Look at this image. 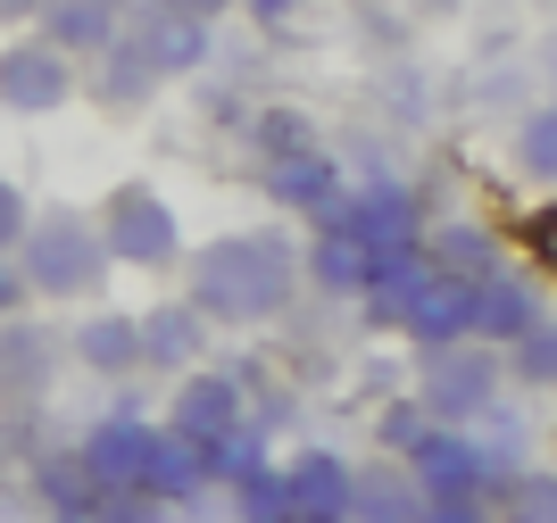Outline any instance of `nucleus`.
<instances>
[{"label": "nucleus", "instance_id": "obj_1", "mask_svg": "<svg viewBox=\"0 0 557 523\" xmlns=\"http://www.w3.org/2000/svg\"><path fill=\"white\" fill-rule=\"evenodd\" d=\"M191 266V308L225 333H250V324H275L292 299H300V241L283 225H250V233H216L184 258Z\"/></svg>", "mask_w": 557, "mask_h": 523}, {"label": "nucleus", "instance_id": "obj_2", "mask_svg": "<svg viewBox=\"0 0 557 523\" xmlns=\"http://www.w3.org/2000/svg\"><path fill=\"white\" fill-rule=\"evenodd\" d=\"M17 274L25 291L50 299V308H84V299L109 291V250H100V225L84 216V208H50V216H34L17 241Z\"/></svg>", "mask_w": 557, "mask_h": 523}, {"label": "nucleus", "instance_id": "obj_3", "mask_svg": "<svg viewBox=\"0 0 557 523\" xmlns=\"http://www.w3.org/2000/svg\"><path fill=\"white\" fill-rule=\"evenodd\" d=\"M92 225H100L109 266H134V274L184 266V216H175V208H166L150 183H116V191H100Z\"/></svg>", "mask_w": 557, "mask_h": 523}, {"label": "nucleus", "instance_id": "obj_4", "mask_svg": "<svg viewBox=\"0 0 557 523\" xmlns=\"http://www.w3.org/2000/svg\"><path fill=\"white\" fill-rule=\"evenodd\" d=\"M433 424H474L483 408L508 399V365L491 341H458V349H424V383H417Z\"/></svg>", "mask_w": 557, "mask_h": 523}, {"label": "nucleus", "instance_id": "obj_5", "mask_svg": "<svg viewBox=\"0 0 557 523\" xmlns=\"http://www.w3.org/2000/svg\"><path fill=\"white\" fill-rule=\"evenodd\" d=\"M399 465H408V482H417L424 499H491V490H499L483 440L466 433V424H424V440L399 457Z\"/></svg>", "mask_w": 557, "mask_h": 523}, {"label": "nucleus", "instance_id": "obj_6", "mask_svg": "<svg viewBox=\"0 0 557 523\" xmlns=\"http://www.w3.org/2000/svg\"><path fill=\"white\" fill-rule=\"evenodd\" d=\"M84 91V75H75L67 50H50L42 34H17V42L0 50V109L9 116H59Z\"/></svg>", "mask_w": 557, "mask_h": 523}, {"label": "nucleus", "instance_id": "obj_7", "mask_svg": "<svg viewBox=\"0 0 557 523\" xmlns=\"http://www.w3.org/2000/svg\"><path fill=\"white\" fill-rule=\"evenodd\" d=\"M250 424V390L233 383L225 365H191L184 383H175V408H166V433L191 440V449H216Z\"/></svg>", "mask_w": 557, "mask_h": 523}, {"label": "nucleus", "instance_id": "obj_8", "mask_svg": "<svg viewBox=\"0 0 557 523\" xmlns=\"http://www.w3.org/2000/svg\"><path fill=\"white\" fill-rule=\"evenodd\" d=\"M333 225H349L367 250H408V241H424V208L399 175H367V183H349V200H342Z\"/></svg>", "mask_w": 557, "mask_h": 523}, {"label": "nucleus", "instance_id": "obj_9", "mask_svg": "<svg viewBox=\"0 0 557 523\" xmlns=\"http://www.w3.org/2000/svg\"><path fill=\"white\" fill-rule=\"evenodd\" d=\"M150 449H159V424H150V415H100L92 433L75 440V457H84V474H92V490H134L141 482V465H150Z\"/></svg>", "mask_w": 557, "mask_h": 523}, {"label": "nucleus", "instance_id": "obj_10", "mask_svg": "<svg viewBox=\"0 0 557 523\" xmlns=\"http://www.w3.org/2000/svg\"><path fill=\"white\" fill-rule=\"evenodd\" d=\"M258 191L283 208V216H317V225H333L349 200V175L333 150H308V159H283V166H258Z\"/></svg>", "mask_w": 557, "mask_h": 523}, {"label": "nucleus", "instance_id": "obj_11", "mask_svg": "<svg viewBox=\"0 0 557 523\" xmlns=\"http://www.w3.org/2000/svg\"><path fill=\"white\" fill-rule=\"evenodd\" d=\"M67 365V333H50L34 316H0V399H42Z\"/></svg>", "mask_w": 557, "mask_h": 523}, {"label": "nucleus", "instance_id": "obj_12", "mask_svg": "<svg viewBox=\"0 0 557 523\" xmlns=\"http://www.w3.org/2000/svg\"><path fill=\"white\" fill-rule=\"evenodd\" d=\"M209 333L216 324L191 308V299H166V308H150L141 316V374H166V383H184L191 365L209 358Z\"/></svg>", "mask_w": 557, "mask_h": 523}, {"label": "nucleus", "instance_id": "obj_13", "mask_svg": "<svg viewBox=\"0 0 557 523\" xmlns=\"http://www.w3.org/2000/svg\"><path fill=\"white\" fill-rule=\"evenodd\" d=\"M399 333L417 349H458L474 341V283H458V274H424V291L408 299V316H399Z\"/></svg>", "mask_w": 557, "mask_h": 523}, {"label": "nucleus", "instance_id": "obj_14", "mask_svg": "<svg viewBox=\"0 0 557 523\" xmlns=\"http://www.w3.org/2000/svg\"><path fill=\"white\" fill-rule=\"evenodd\" d=\"M67 358L116 390L125 374H141V316H125V308H92V316L67 333Z\"/></svg>", "mask_w": 557, "mask_h": 523}, {"label": "nucleus", "instance_id": "obj_15", "mask_svg": "<svg viewBox=\"0 0 557 523\" xmlns=\"http://www.w3.org/2000/svg\"><path fill=\"white\" fill-rule=\"evenodd\" d=\"M92 100L100 109H116V116H134V109H150V100H159L166 91V75H159V59H150V50H141V34H134V17H125V34H116L109 50H100L92 59Z\"/></svg>", "mask_w": 557, "mask_h": 523}, {"label": "nucleus", "instance_id": "obj_16", "mask_svg": "<svg viewBox=\"0 0 557 523\" xmlns=\"http://www.w3.org/2000/svg\"><path fill=\"white\" fill-rule=\"evenodd\" d=\"M541 316H549V308H541V283H533V274L499 266L491 283H474V341L508 349V341H524Z\"/></svg>", "mask_w": 557, "mask_h": 523}, {"label": "nucleus", "instance_id": "obj_17", "mask_svg": "<svg viewBox=\"0 0 557 523\" xmlns=\"http://www.w3.org/2000/svg\"><path fill=\"white\" fill-rule=\"evenodd\" d=\"M424 274H433L424 241H408V250H374V274H367V291H358V308H367V324H374V333H399L408 299L424 291Z\"/></svg>", "mask_w": 557, "mask_h": 523}, {"label": "nucleus", "instance_id": "obj_18", "mask_svg": "<svg viewBox=\"0 0 557 523\" xmlns=\"http://www.w3.org/2000/svg\"><path fill=\"white\" fill-rule=\"evenodd\" d=\"M134 490H141L150 507H166V515H175V507H191L200 490H216V482H209V457H200L191 440H175V433L159 424V449H150V465H141V482H134Z\"/></svg>", "mask_w": 557, "mask_h": 523}, {"label": "nucleus", "instance_id": "obj_19", "mask_svg": "<svg viewBox=\"0 0 557 523\" xmlns=\"http://www.w3.org/2000/svg\"><path fill=\"white\" fill-rule=\"evenodd\" d=\"M34 25H42L50 50H67V59H100V50L125 34V9H116V0H50Z\"/></svg>", "mask_w": 557, "mask_h": 523}, {"label": "nucleus", "instance_id": "obj_20", "mask_svg": "<svg viewBox=\"0 0 557 523\" xmlns=\"http://www.w3.org/2000/svg\"><path fill=\"white\" fill-rule=\"evenodd\" d=\"M300 274L325 299H358V291H367V274H374V250L349 225H317V241L300 250Z\"/></svg>", "mask_w": 557, "mask_h": 523}, {"label": "nucleus", "instance_id": "obj_21", "mask_svg": "<svg viewBox=\"0 0 557 523\" xmlns=\"http://www.w3.org/2000/svg\"><path fill=\"white\" fill-rule=\"evenodd\" d=\"M134 34H141V50L159 59V75H166V84L200 75V67H209V50H216V25L175 17V9H150V17H134Z\"/></svg>", "mask_w": 557, "mask_h": 523}, {"label": "nucleus", "instance_id": "obj_22", "mask_svg": "<svg viewBox=\"0 0 557 523\" xmlns=\"http://www.w3.org/2000/svg\"><path fill=\"white\" fill-rule=\"evenodd\" d=\"M283 490L300 515H349V490H358V465L342 449H300L283 465Z\"/></svg>", "mask_w": 557, "mask_h": 523}, {"label": "nucleus", "instance_id": "obj_23", "mask_svg": "<svg viewBox=\"0 0 557 523\" xmlns=\"http://www.w3.org/2000/svg\"><path fill=\"white\" fill-rule=\"evenodd\" d=\"M242 150H250L258 166H283V159L325 150V141H317V116H308V109H292V100H258V109L242 116Z\"/></svg>", "mask_w": 557, "mask_h": 523}, {"label": "nucleus", "instance_id": "obj_24", "mask_svg": "<svg viewBox=\"0 0 557 523\" xmlns=\"http://www.w3.org/2000/svg\"><path fill=\"white\" fill-rule=\"evenodd\" d=\"M342 523H424V490L408 482L399 457L383 465H358V490H349V515Z\"/></svg>", "mask_w": 557, "mask_h": 523}, {"label": "nucleus", "instance_id": "obj_25", "mask_svg": "<svg viewBox=\"0 0 557 523\" xmlns=\"http://www.w3.org/2000/svg\"><path fill=\"white\" fill-rule=\"evenodd\" d=\"M424 258H433L442 274H458V283H491V274L508 266V258H499V233L474 225V216H458V225H442V233H424Z\"/></svg>", "mask_w": 557, "mask_h": 523}, {"label": "nucleus", "instance_id": "obj_26", "mask_svg": "<svg viewBox=\"0 0 557 523\" xmlns=\"http://www.w3.org/2000/svg\"><path fill=\"white\" fill-rule=\"evenodd\" d=\"M508 166L524 183H541V191H557V100H541V109L516 116V134H508Z\"/></svg>", "mask_w": 557, "mask_h": 523}, {"label": "nucleus", "instance_id": "obj_27", "mask_svg": "<svg viewBox=\"0 0 557 523\" xmlns=\"http://www.w3.org/2000/svg\"><path fill=\"white\" fill-rule=\"evenodd\" d=\"M499 365H508V383H516V390L549 399V390H557V316H541L524 341H508V349H499Z\"/></svg>", "mask_w": 557, "mask_h": 523}, {"label": "nucleus", "instance_id": "obj_28", "mask_svg": "<svg viewBox=\"0 0 557 523\" xmlns=\"http://www.w3.org/2000/svg\"><path fill=\"white\" fill-rule=\"evenodd\" d=\"M233 490V523H300V507H292V490H283V465L267 457V465H250L242 482H225Z\"/></svg>", "mask_w": 557, "mask_h": 523}, {"label": "nucleus", "instance_id": "obj_29", "mask_svg": "<svg viewBox=\"0 0 557 523\" xmlns=\"http://www.w3.org/2000/svg\"><path fill=\"white\" fill-rule=\"evenodd\" d=\"M491 515L499 523H557V465H524L516 482H499Z\"/></svg>", "mask_w": 557, "mask_h": 523}, {"label": "nucleus", "instance_id": "obj_30", "mask_svg": "<svg viewBox=\"0 0 557 523\" xmlns=\"http://www.w3.org/2000/svg\"><path fill=\"white\" fill-rule=\"evenodd\" d=\"M34 499L42 507H84V499H109V490H92V474H84L75 449H50V457H34Z\"/></svg>", "mask_w": 557, "mask_h": 523}, {"label": "nucleus", "instance_id": "obj_31", "mask_svg": "<svg viewBox=\"0 0 557 523\" xmlns=\"http://www.w3.org/2000/svg\"><path fill=\"white\" fill-rule=\"evenodd\" d=\"M424 424H433V415H424V399H383V415H374V440H383L392 457H408V449L424 440Z\"/></svg>", "mask_w": 557, "mask_h": 523}, {"label": "nucleus", "instance_id": "obj_32", "mask_svg": "<svg viewBox=\"0 0 557 523\" xmlns=\"http://www.w3.org/2000/svg\"><path fill=\"white\" fill-rule=\"evenodd\" d=\"M516 241H524V258H533V266H541V274L557 283V200H541L533 216L516 225Z\"/></svg>", "mask_w": 557, "mask_h": 523}, {"label": "nucleus", "instance_id": "obj_33", "mask_svg": "<svg viewBox=\"0 0 557 523\" xmlns=\"http://www.w3.org/2000/svg\"><path fill=\"white\" fill-rule=\"evenodd\" d=\"M25 225H34V200H25L17 183L0 175V258H17V241H25Z\"/></svg>", "mask_w": 557, "mask_h": 523}, {"label": "nucleus", "instance_id": "obj_34", "mask_svg": "<svg viewBox=\"0 0 557 523\" xmlns=\"http://www.w3.org/2000/svg\"><path fill=\"white\" fill-rule=\"evenodd\" d=\"M424 523H499L491 499H424Z\"/></svg>", "mask_w": 557, "mask_h": 523}, {"label": "nucleus", "instance_id": "obj_35", "mask_svg": "<svg viewBox=\"0 0 557 523\" xmlns=\"http://www.w3.org/2000/svg\"><path fill=\"white\" fill-rule=\"evenodd\" d=\"M25 308H34V291H25L17 258H0V316H25Z\"/></svg>", "mask_w": 557, "mask_h": 523}, {"label": "nucleus", "instance_id": "obj_36", "mask_svg": "<svg viewBox=\"0 0 557 523\" xmlns=\"http://www.w3.org/2000/svg\"><path fill=\"white\" fill-rule=\"evenodd\" d=\"M233 9H250L258 25H292V17L308 9V0H233Z\"/></svg>", "mask_w": 557, "mask_h": 523}, {"label": "nucleus", "instance_id": "obj_37", "mask_svg": "<svg viewBox=\"0 0 557 523\" xmlns=\"http://www.w3.org/2000/svg\"><path fill=\"white\" fill-rule=\"evenodd\" d=\"M50 523H116V499H84V507H50Z\"/></svg>", "mask_w": 557, "mask_h": 523}, {"label": "nucleus", "instance_id": "obj_38", "mask_svg": "<svg viewBox=\"0 0 557 523\" xmlns=\"http://www.w3.org/2000/svg\"><path fill=\"white\" fill-rule=\"evenodd\" d=\"M159 9H175V17H200V25H216L233 9V0H159Z\"/></svg>", "mask_w": 557, "mask_h": 523}, {"label": "nucleus", "instance_id": "obj_39", "mask_svg": "<svg viewBox=\"0 0 557 523\" xmlns=\"http://www.w3.org/2000/svg\"><path fill=\"white\" fill-rule=\"evenodd\" d=\"M42 9H50V0H0V25H34Z\"/></svg>", "mask_w": 557, "mask_h": 523}, {"label": "nucleus", "instance_id": "obj_40", "mask_svg": "<svg viewBox=\"0 0 557 523\" xmlns=\"http://www.w3.org/2000/svg\"><path fill=\"white\" fill-rule=\"evenodd\" d=\"M417 9H424V17H458L466 0H417Z\"/></svg>", "mask_w": 557, "mask_h": 523}, {"label": "nucleus", "instance_id": "obj_41", "mask_svg": "<svg viewBox=\"0 0 557 523\" xmlns=\"http://www.w3.org/2000/svg\"><path fill=\"white\" fill-rule=\"evenodd\" d=\"M549 84H557V59H549Z\"/></svg>", "mask_w": 557, "mask_h": 523}, {"label": "nucleus", "instance_id": "obj_42", "mask_svg": "<svg viewBox=\"0 0 557 523\" xmlns=\"http://www.w3.org/2000/svg\"><path fill=\"white\" fill-rule=\"evenodd\" d=\"M0 465H9V449H0Z\"/></svg>", "mask_w": 557, "mask_h": 523}]
</instances>
